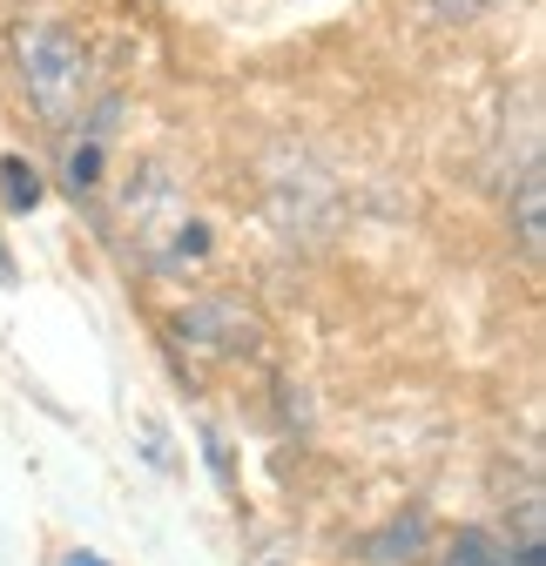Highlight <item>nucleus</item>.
I'll return each mask as SVG.
<instances>
[{
	"label": "nucleus",
	"mask_w": 546,
	"mask_h": 566,
	"mask_svg": "<svg viewBox=\"0 0 546 566\" xmlns=\"http://www.w3.org/2000/svg\"><path fill=\"white\" fill-rule=\"evenodd\" d=\"M432 8H439V21H480L493 0H432Z\"/></svg>",
	"instance_id": "obj_8"
},
{
	"label": "nucleus",
	"mask_w": 546,
	"mask_h": 566,
	"mask_svg": "<svg viewBox=\"0 0 546 566\" xmlns=\"http://www.w3.org/2000/svg\"><path fill=\"white\" fill-rule=\"evenodd\" d=\"M176 331L196 350H217V358H256V344H263L256 311H243L237 297H196V304H182L176 311Z\"/></svg>",
	"instance_id": "obj_2"
},
{
	"label": "nucleus",
	"mask_w": 546,
	"mask_h": 566,
	"mask_svg": "<svg viewBox=\"0 0 546 566\" xmlns=\"http://www.w3.org/2000/svg\"><path fill=\"white\" fill-rule=\"evenodd\" d=\"M61 566H108V559H95V553H67Z\"/></svg>",
	"instance_id": "obj_9"
},
{
	"label": "nucleus",
	"mask_w": 546,
	"mask_h": 566,
	"mask_svg": "<svg viewBox=\"0 0 546 566\" xmlns=\"http://www.w3.org/2000/svg\"><path fill=\"white\" fill-rule=\"evenodd\" d=\"M506 559H513V546H506V539H493L486 526H465L439 559H419V566H506Z\"/></svg>",
	"instance_id": "obj_7"
},
{
	"label": "nucleus",
	"mask_w": 546,
	"mask_h": 566,
	"mask_svg": "<svg viewBox=\"0 0 546 566\" xmlns=\"http://www.w3.org/2000/svg\"><path fill=\"white\" fill-rule=\"evenodd\" d=\"M426 546H432V526H426V513H412V520H391V526L371 539V559H378V566H419Z\"/></svg>",
	"instance_id": "obj_5"
},
{
	"label": "nucleus",
	"mask_w": 546,
	"mask_h": 566,
	"mask_svg": "<svg viewBox=\"0 0 546 566\" xmlns=\"http://www.w3.org/2000/svg\"><path fill=\"white\" fill-rule=\"evenodd\" d=\"M48 202V176L28 163V156H0V209H14V217H34Z\"/></svg>",
	"instance_id": "obj_6"
},
{
	"label": "nucleus",
	"mask_w": 546,
	"mask_h": 566,
	"mask_svg": "<svg viewBox=\"0 0 546 566\" xmlns=\"http://www.w3.org/2000/svg\"><path fill=\"white\" fill-rule=\"evenodd\" d=\"M14 54H21V88H28V102H34L41 122L67 128V122L88 108V95H95V61H88V48L67 34L61 21L21 28Z\"/></svg>",
	"instance_id": "obj_1"
},
{
	"label": "nucleus",
	"mask_w": 546,
	"mask_h": 566,
	"mask_svg": "<svg viewBox=\"0 0 546 566\" xmlns=\"http://www.w3.org/2000/svg\"><path fill=\"white\" fill-rule=\"evenodd\" d=\"M115 115H122V108L108 102L102 115H82V122H75V135H67V156H61V189L75 196V202L102 189V163H108V128H115Z\"/></svg>",
	"instance_id": "obj_3"
},
{
	"label": "nucleus",
	"mask_w": 546,
	"mask_h": 566,
	"mask_svg": "<svg viewBox=\"0 0 546 566\" xmlns=\"http://www.w3.org/2000/svg\"><path fill=\"white\" fill-rule=\"evenodd\" d=\"M539 209H546V176H539V163H526V176H519V189H513V237H519V250L539 263L546 256V223H539Z\"/></svg>",
	"instance_id": "obj_4"
},
{
	"label": "nucleus",
	"mask_w": 546,
	"mask_h": 566,
	"mask_svg": "<svg viewBox=\"0 0 546 566\" xmlns=\"http://www.w3.org/2000/svg\"><path fill=\"white\" fill-rule=\"evenodd\" d=\"M0 276H14V263H8V250H0Z\"/></svg>",
	"instance_id": "obj_10"
}]
</instances>
